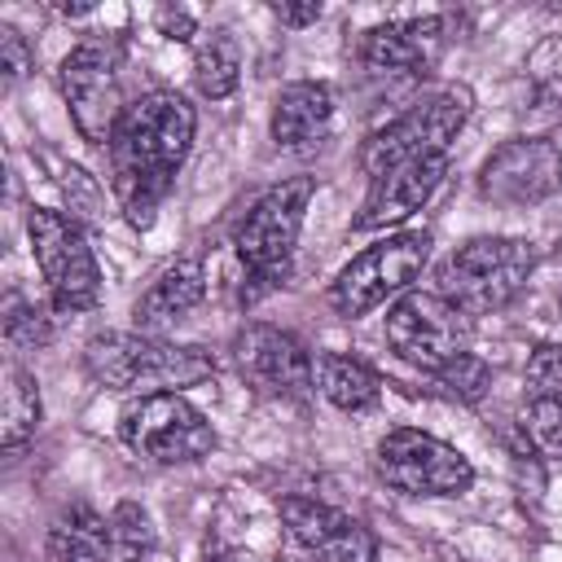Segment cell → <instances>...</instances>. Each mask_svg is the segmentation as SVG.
Listing matches in <instances>:
<instances>
[{
    "label": "cell",
    "mask_w": 562,
    "mask_h": 562,
    "mask_svg": "<svg viewBox=\"0 0 562 562\" xmlns=\"http://www.w3.org/2000/svg\"><path fill=\"white\" fill-rule=\"evenodd\" d=\"M119 435L136 457L158 465H189L215 448L211 422L180 391H145L132 400L119 417Z\"/></svg>",
    "instance_id": "obj_8"
},
{
    "label": "cell",
    "mask_w": 562,
    "mask_h": 562,
    "mask_svg": "<svg viewBox=\"0 0 562 562\" xmlns=\"http://www.w3.org/2000/svg\"><path fill=\"white\" fill-rule=\"evenodd\" d=\"M522 426H527L531 443H536L549 461H562V404H558V400H531Z\"/></svg>",
    "instance_id": "obj_25"
},
{
    "label": "cell",
    "mask_w": 562,
    "mask_h": 562,
    "mask_svg": "<svg viewBox=\"0 0 562 562\" xmlns=\"http://www.w3.org/2000/svg\"><path fill=\"white\" fill-rule=\"evenodd\" d=\"M312 364H316V386H321V395L334 408H342V413H369L382 400V378L364 360L342 356V351H316Z\"/></svg>",
    "instance_id": "obj_19"
},
{
    "label": "cell",
    "mask_w": 562,
    "mask_h": 562,
    "mask_svg": "<svg viewBox=\"0 0 562 562\" xmlns=\"http://www.w3.org/2000/svg\"><path fill=\"white\" fill-rule=\"evenodd\" d=\"M233 360L241 369V378L268 395V400H285V404H303L316 391V364L312 351L277 325H241L233 338Z\"/></svg>",
    "instance_id": "obj_12"
},
{
    "label": "cell",
    "mask_w": 562,
    "mask_h": 562,
    "mask_svg": "<svg viewBox=\"0 0 562 562\" xmlns=\"http://www.w3.org/2000/svg\"><path fill=\"white\" fill-rule=\"evenodd\" d=\"M439 48H443V18H400L369 26L360 35V66L386 83L395 79L417 83L430 75Z\"/></svg>",
    "instance_id": "obj_15"
},
{
    "label": "cell",
    "mask_w": 562,
    "mask_h": 562,
    "mask_svg": "<svg viewBox=\"0 0 562 562\" xmlns=\"http://www.w3.org/2000/svg\"><path fill=\"white\" fill-rule=\"evenodd\" d=\"M57 83H61V97H66V110H70V123L75 132L88 140V145H110L123 110L132 105L123 97V70H119V53L110 44H79L61 57V70H57Z\"/></svg>",
    "instance_id": "obj_10"
},
{
    "label": "cell",
    "mask_w": 562,
    "mask_h": 562,
    "mask_svg": "<svg viewBox=\"0 0 562 562\" xmlns=\"http://www.w3.org/2000/svg\"><path fill=\"white\" fill-rule=\"evenodd\" d=\"M470 88L465 83H448L439 92H430L426 101L408 105L395 123L378 127L364 149H360V167L369 180L386 176L391 167H404V162H417V158H435V154H448V145L457 140V132L465 127L470 119Z\"/></svg>",
    "instance_id": "obj_5"
},
{
    "label": "cell",
    "mask_w": 562,
    "mask_h": 562,
    "mask_svg": "<svg viewBox=\"0 0 562 562\" xmlns=\"http://www.w3.org/2000/svg\"><path fill=\"white\" fill-rule=\"evenodd\" d=\"M83 369L97 386L110 391H132V386H154V391H176L193 386L215 373V356L202 347H176L158 334L140 329H105L88 338L83 347Z\"/></svg>",
    "instance_id": "obj_3"
},
{
    "label": "cell",
    "mask_w": 562,
    "mask_h": 562,
    "mask_svg": "<svg viewBox=\"0 0 562 562\" xmlns=\"http://www.w3.org/2000/svg\"><path fill=\"white\" fill-rule=\"evenodd\" d=\"M430 259V233L408 228V233H391L378 246L360 250L329 285V303L338 316L356 321L369 316L373 307H382L395 294H408V285L422 277Z\"/></svg>",
    "instance_id": "obj_7"
},
{
    "label": "cell",
    "mask_w": 562,
    "mask_h": 562,
    "mask_svg": "<svg viewBox=\"0 0 562 562\" xmlns=\"http://www.w3.org/2000/svg\"><path fill=\"white\" fill-rule=\"evenodd\" d=\"M40 417H44V404H40L35 373L22 369L18 360H9L4 364V408H0V443H4V452H18L26 439H35Z\"/></svg>",
    "instance_id": "obj_22"
},
{
    "label": "cell",
    "mask_w": 562,
    "mask_h": 562,
    "mask_svg": "<svg viewBox=\"0 0 562 562\" xmlns=\"http://www.w3.org/2000/svg\"><path fill=\"white\" fill-rule=\"evenodd\" d=\"M312 193H316V180L312 176H290V180L272 184L268 193H259L250 202V211L241 215V224L233 233L237 259L246 263L241 303H259L263 294H272V290L285 285Z\"/></svg>",
    "instance_id": "obj_2"
},
{
    "label": "cell",
    "mask_w": 562,
    "mask_h": 562,
    "mask_svg": "<svg viewBox=\"0 0 562 562\" xmlns=\"http://www.w3.org/2000/svg\"><path fill=\"white\" fill-rule=\"evenodd\" d=\"M110 544H114V558L119 562H145L154 553L158 536H154L149 514L136 501L114 505V514H110Z\"/></svg>",
    "instance_id": "obj_23"
},
{
    "label": "cell",
    "mask_w": 562,
    "mask_h": 562,
    "mask_svg": "<svg viewBox=\"0 0 562 562\" xmlns=\"http://www.w3.org/2000/svg\"><path fill=\"white\" fill-rule=\"evenodd\" d=\"M527 386H531V400L562 404V342H540L527 356Z\"/></svg>",
    "instance_id": "obj_26"
},
{
    "label": "cell",
    "mask_w": 562,
    "mask_h": 562,
    "mask_svg": "<svg viewBox=\"0 0 562 562\" xmlns=\"http://www.w3.org/2000/svg\"><path fill=\"white\" fill-rule=\"evenodd\" d=\"M562 189V149L549 136H514L487 154L479 193L496 206H536Z\"/></svg>",
    "instance_id": "obj_13"
},
{
    "label": "cell",
    "mask_w": 562,
    "mask_h": 562,
    "mask_svg": "<svg viewBox=\"0 0 562 562\" xmlns=\"http://www.w3.org/2000/svg\"><path fill=\"white\" fill-rule=\"evenodd\" d=\"M272 13H277V22H285V26H312L316 18H321V4L316 0H307V4H272Z\"/></svg>",
    "instance_id": "obj_29"
},
{
    "label": "cell",
    "mask_w": 562,
    "mask_h": 562,
    "mask_svg": "<svg viewBox=\"0 0 562 562\" xmlns=\"http://www.w3.org/2000/svg\"><path fill=\"white\" fill-rule=\"evenodd\" d=\"M443 176H448V154L391 167L386 176L369 180V193H364V202H360L351 228H356V233H382V228L404 224L408 215H417V211L435 198V189L443 184Z\"/></svg>",
    "instance_id": "obj_16"
},
{
    "label": "cell",
    "mask_w": 562,
    "mask_h": 562,
    "mask_svg": "<svg viewBox=\"0 0 562 562\" xmlns=\"http://www.w3.org/2000/svg\"><path fill=\"white\" fill-rule=\"evenodd\" d=\"M334 123V88L321 79H294L272 101V140L277 149L303 154L329 136Z\"/></svg>",
    "instance_id": "obj_17"
},
{
    "label": "cell",
    "mask_w": 562,
    "mask_h": 562,
    "mask_svg": "<svg viewBox=\"0 0 562 562\" xmlns=\"http://www.w3.org/2000/svg\"><path fill=\"white\" fill-rule=\"evenodd\" d=\"M193 105L171 92V88H158V92H145L136 97L105 154H110V184H114V198L127 215L132 228H149L158 206L167 202L171 184H176V171L193 145Z\"/></svg>",
    "instance_id": "obj_1"
},
{
    "label": "cell",
    "mask_w": 562,
    "mask_h": 562,
    "mask_svg": "<svg viewBox=\"0 0 562 562\" xmlns=\"http://www.w3.org/2000/svg\"><path fill=\"white\" fill-rule=\"evenodd\" d=\"M536 272V246L527 237H470L435 272V294L465 316L501 312L518 299Z\"/></svg>",
    "instance_id": "obj_4"
},
{
    "label": "cell",
    "mask_w": 562,
    "mask_h": 562,
    "mask_svg": "<svg viewBox=\"0 0 562 562\" xmlns=\"http://www.w3.org/2000/svg\"><path fill=\"white\" fill-rule=\"evenodd\" d=\"M378 474L404 496H465L474 483L470 457L417 426H395L382 435Z\"/></svg>",
    "instance_id": "obj_11"
},
{
    "label": "cell",
    "mask_w": 562,
    "mask_h": 562,
    "mask_svg": "<svg viewBox=\"0 0 562 562\" xmlns=\"http://www.w3.org/2000/svg\"><path fill=\"white\" fill-rule=\"evenodd\" d=\"M26 237L31 255L40 263V277L48 285V299L57 312H88L101 299V268L97 255L79 228L75 215L31 206L26 211Z\"/></svg>",
    "instance_id": "obj_6"
},
{
    "label": "cell",
    "mask_w": 562,
    "mask_h": 562,
    "mask_svg": "<svg viewBox=\"0 0 562 562\" xmlns=\"http://www.w3.org/2000/svg\"><path fill=\"white\" fill-rule=\"evenodd\" d=\"M241 79V44L228 26H211L202 31L198 48H193V83L206 101H224Z\"/></svg>",
    "instance_id": "obj_21"
},
{
    "label": "cell",
    "mask_w": 562,
    "mask_h": 562,
    "mask_svg": "<svg viewBox=\"0 0 562 562\" xmlns=\"http://www.w3.org/2000/svg\"><path fill=\"white\" fill-rule=\"evenodd\" d=\"M206 562H237V558H206Z\"/></svg>",
    "instance_id": "obj_31"
},
{
    "label": "cell",
    "mask_w": 562,
    "mask_h": 562,
    "mask_svg": "<svg viewBox=\"0 0 562 562\" xmlns=\"http://www.w3.org/2000/svg\"><path fill=\"white\" fill-rule=\"evenodd\" d=\"M206 299V272H202V259L184 255L176 263H167L149 290L136 299L132 316H136V329L140 334H158L162 325H176L180 316H189L198 303Z\"/></svg>",
    "instance_id": "obj_18"
},
{
    "label": "cell",
    "mask_w": 562,
    "mask_h": 562,
    "mask_svg": "<svg viewBox=\"0 0 562 562\" xmlns=\"http://www.w3.org/2000/svg\"><path fill=\"white\" fill-rule=\"evenodd\" d=\"M277 509H281L285 531L316 562H378V536L360 518L325 501H312V496H281Z\"/></svg>",
    "instance_id": "obj_14"
},
{
    "label": "cell",
    "mask_w": 562,
    "mask_h": 562,
    "mask_svg": "<svg viewBox=\"0 0 562 562\" xmlns=\"http://www.w3.org/2000/svg\"><path fill=\"white\" fill-rule=\"evenodd\" d=\"M48 338H53V321L44 316V307H35L22 294H9L4 299V342L13 351H35Z\"/></svg>",
    "instance_id": "obj_24"
},
{
    "label": "cell",
    "mask_w": 562,
    "mask_h": 562,
    "mask_svg": "<svg viewBox=\"0 0 562 562\" xmlns=\"http://www.w3.org/2000/svg\"><path fill=\"white\" fill-rule=\"evenodd\" d=\"M0 70H4V88H13L31 70V44L13 26H0Z\"/></svg>",
    "instance_id": "obj_28"
},
{
    "label": "cell",
    "mask_w": 562,
    "mask_h": 562,
    "mask_svg": "<svg viewBox=\"0 0 562 562\" xmlns=\"http://www.w3.org/2000/svg\"><path fill=\"white\" fill-rule=\"evenodd\" d=\"M48 558L53 562H114L110 518H101L88 505L61 509L48 531Z\"/></svg>",
    "instance_id": "obj_20"
},
{
    "label": "cell",
    "mask_w": 562,
    "mask_h": 562,
    "mask_svg": "<svg viewBox=\"0 0 562 562\" xmlns=\"http://www.w3.org/2000/svg\"><path fill=\"white\" fill-rule=\"evenodd\" d=\"M386 347L422 369V373H443L457 356L470 351V316L457 312L448 299L439 294H422L408 290L395 299V307L386 312Z\"/></svg>",
    "instance_id": "obj_9"
},
{
    "label": "cell",
    "mask_w": 562,
    "mask_h": 562,
    "mask_svg": "<svg viewBox=\"0 0 562 562\" xmlns=\"http://www.w3.org/2000/svg\"><path fill=\"white\" fill-rule=\"evenodd\" d=\"M158 22H162V31H167L171 40H189V35H193V18H189V13H171V9H162Z\"/></svg>",
    "instance_id": "obj_30"
},
{
    "label": "cell",
    "mask_w": 562,
    "mask_h": 562,
    "mask_svg": "<svg viewBox=\"0 0 562 562\" xmlns=\"http://www.w3.org/2000/svg\"><path fill=\"white\" fill-rule=\"evenodd\" d=\"M435 382H439L448 395H457V400H479V395L487 391V364H483L474 351H465V356H457L443 373H435Z\"/></svg>",
    "instance_id": "obj_27"
}]
</instances>
